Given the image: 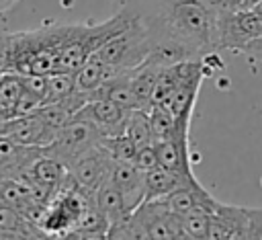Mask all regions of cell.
<instances>
[{
    "label": "cell",
    "instance_id": "obj_1",
    "mask_svg": "<svg viewBox=\"0 0 262 240\" xmlns=\"http://www.w3.org/2000/svg\"><path fill=\"white\" fill-rule=\"evenodd\" d=\"M133 12L145 21L154 43L174 41L194 57H207L219 49L217 6L213 0H158L151 10L141 8Z\"/></svg>",
    "mask_w": 262,
    "mask_h": 240
},
{
    "label": "cell",
    "instance_id": "obj_2",
    "mask_svg": "<svg viewBox=\"0 0 262 240\" xmlns=\"http://www.w3.org/2000/svg\"><path fill=\"white\" fill-rule=\"evenodd\" d=\"M66 37L68 25H45L35 31L8 33V70L18 74L57 72Z\"/></svg>",
    "mask_w": 262,
    "mask_h": 240
},
{
    "label": "cell",
    "instance_id": "obj_3",
    "mask_svg": "<svg viewBox=\"0 0 262 240\" xmlns=\"http://www.w3.org/2000/svg\"><path fill=\"white\" fill-rule=\"evenodd\" d=\"M106 238H186L182 217L170 209L166 199H145L125 219L108 228Z\"/></svg>",
    "mask_w": 262,
    "mask_h": 240
},
{
    "label": "cell",
    "instance_id": "obj_4",
    "mask_svg": "<svg viewBox=\"0 0 262 240\" xmlns=\"http://www.w3.org/2000/svg\"><path fill=\"white\" fill-rule=\"evenodd\" d=\"M129 12H131V21L108 41H104L96 51V55H100L108 66H113L119 72H129L141 66L149 57L154 47V39L145 21L137 12L133 10Z\"/></svg>",
    "mask_w": 262,
    "mask_h": 240
},
{
    "label": "cell",
    "instance_id": "obj_5",
    "mask_svg": "<svg viewBox=\"0 0 262 240\" xmlns=\"http://www.w3.org/2000/svg\"><path fill=\"white\" fill-rule=\"evenodd\" d=\"M262 37V2L248 10H221L217 8V45L244 53V49Z\"/></svg>",
    "mask_w": 262,
    "mask_h": 240
},
{
    "label": "cell",
    "instance_id": "obj_6",
    "mask_svg": "<svg viewBox=\"0 0 262 240\" xmlns=\"http://www.w3.org/2000/svg\"><path fill=\"white\" fill-rule=\"evenodd\" d=\"M102 142H104V133L94 121L74 115V119L57 133V137L49 146L43 148V152L70 166L76 158H80L84 152L92 150Z\"/></svg>",
    "mask_w": 262,
    "mask_h": 240
},
{
    "label": "cell",
    "instance_id": "obj_7",
    "mask_svg": "<svg viewBox=\"0 0 262 240\" xmlns=\"http://www.w3.org/2000/svg\"><path fill=\"white\" fill-rule=\"evenodd\" d=\"M115 158L111 154V150L104 146V144H98L94 146L92 150L84 152L80 158H76L68 170L70 174L74 176V181L86 191V193H94V189L108 178V172H111V166H113Z\"/></svg>",
    "mask_w": 262,
    "mask_h": 240
},
{
    "label": "cell",
    "instance_id": "obj_8",
    "mask_svg": "<svg viewBox=\"0 0 262 240\" xmlns=\"http://www.w3.org/2000/svg\"><path fill=\"white\" fill-rule=\"evenodd\" d=\"M57 129L47 125L37 113L35 115H25V117H12L4 123L2 133L16 144L23 146H35V148H45L57 137Z\"/></svg>",
    "mask_w": 262,
    "mask_h": 240
},
{
    "label": "cell",
    "instance_id": "obj_9",
    "mask_svg": "<svg viewBox=\"0 0 262 240\" xmlns=\"http://www.w3.org/2000/svg\"><path fill=\"white\" fill-rule=\"evenodd\" d=\"M248 219H250V207L229 205V203L217 201L215 207L211 209L209 238L211 240L248 238Z\"/></svg>",
    "mask_w": 262,
    "mask_h": 240
},
{
    "label": "cell",
    "instance_id": "obj_10",
    "mask_svg": "<svg viewBox=\"0 0 262 240\" xmlns=\"http://www.w3.org/2000/svg\"><path fill=\"white\" fill-rule=\"evenodd\" d=\"M108 181L121 193L127 211L131 213L137 205L145 201V170H141L135 162H113Z\"/></svg>",
    "mask_w": 262,
    "mask_h": 240
},
{
    "label": "cell",
    "instance_id": "obj_11",
    "mask_svg": "<svg viewBox=\"0 0 262 240\" xmlns=\"http://www.w3.org/2000/svg\"><path fill=\"white\" fill-rule=\"evenodd\" d=\"M129 113H131L129 109H123L121 105H117L108 98H92L76 113V117L94 121L102 129L104 137H115V135L125 133Z\"/></svg>",
    "mask_w": 262,
    "mask_h": 240
},
{
    "label": "cell",
    "instance_id": "obj_12",
    "mask_svg": "<svg viewBox=\"0 0 262 240\" xmlns=\"http://www.w3.org/2000/svg\"><path fill=\"white\" fill-rule=\"evenodd\" d=\"M66 174H68V166L61 160H57L53 156H47L43 152V148H41V154L31 162V166L23 174V181H27L33 187L45 189L51 195H55L59 191Z\"/></svg>",
    "mask_w": 262,
    "mask_h": 240
},
{
    "label": "cell",
    "instance_id": "obj_13",
    "mask_svg": "<svg viewBox=\"0 0 262 240\" xmlns=\"http://www.w3.org/2000/svg\"><path fill=\"white\" fill-rule=\"evenodd\" d=\"M39 154L41 148L23 146L6 135H0V178H23V174Z\"/></svg>",
    "mask_w": 262,
    "mask_h": 240
},
{
    "label": "cell",
    "instance_id": "obj_14",
    "mask_svg": "<svg viewBox=\"0 0 262 240\" xmlns=\"http://www.w3.org/2000/svg\"><path fill=\"white\" fill-rule=\"evenodd\" d=\"M196 183L194 174H180L164 166H154L145 170V199H162L180 187Z\"/></svg>",
    "mask_w": 262,
    "mask_h": 240
},
{
    "label": "cell",
    "instance_id": "obj_15",
    "mask_svg": "<svg viewBox=\"0 0 262 240\" xmlns=\"http://www.w3.org/2000/svg\"><path fill=\"white\" fill-rule=\"evenodd\" d=\"M115 74H119V70H115L113 66H108L100 55L92 53V55L74 72L76 90L82 92V94L90 101V94H92L100 84H104L108 78H113Z\"/></svg>",
    "mask_w": 262,
    "mask_h": 240
},
{
    "label": "cell",
    "instance_id": "obj_16",
    "mask_svg": "<svg viewBox=\"0 0 262 240\" xmlns=\"http://www.w3.org/2000/svg\"><path fill=\"white\" fill-rule=\"evenodd\" d=\"M166 199V203L170 205V209L178 215H184L196 207H207V209H213L217 199L196 181L192 185H186V187H180L176 189L174 193H170L168 197H162Z\"/></svg>",
    "mask_w": 262,
    "mask_h": 240
},
{
    "label": "cell",
    "instance_id": "obj_17",
    "mask_svg": "<svg viewBox=\"0 0 262 240\" xmlns=\"http://www.w3.org/2000/svg\"><path fill=\"white\" fill-rule=\"evenodd\" d=\"M0 238H47L41 228L31 224L16 207L0 199Z\"/></svg>",
    "mask_w": 262,
    "mask_h": 240
},
{
    "label": "cell",
    "instance_id": "obj_18",
    "mask_svg": "<svg viewBox=\"0 0 262 240\" xmlns=\"http://www.w3.org/2000/svg\"><path fill=\"white\" fill-rule=\"evenodd\" d=\"M108 228H111L108 217L94 203V199H90V203L86 205V209H84L82 217L78 219L76 228L66 238H90V240H94V238H106Z\"/></svg>",
    "mask_w": 262,
    "mask_h": 240
},
{
    "label": "cell",
    "instance_id": "obj_19",
    "mask_svg": "<svg viewBox=\"0 0 262 240\" xmlns=\"http://www.w3.org/2000/svg\"><path fill=\"white\" fill-rule=\"evenodd\" d=\"M92 199H94V203L102 209V213L108 217L111 226H115L117 222H121V219H125V217L129 215V211H127V207H125V201H123L121 193L117 191V187H115L108 178L102 181V183L94 189Z\"/></svg>",
    "mask_w": 262,
    "mask_h": 240
},
{
    "label": "cell",
    "instance_id": "obj_20",
    "mask_svg": "<svg viewBox=\"0 0 262 240\" xmlns=\"http://www.w3.org/2000/svg\"><path fill=\"white\" fill-rule=\"evenodd\" d=\"M25 92V82H23V74L14 72V70H6L0 74V113L6 119L14 117V109L18 98Z\"/></svg>",
    "mask_w": 262,
    "mask_h": 240
},
{
    "label": "cell",
    "instance_id": "obj_21",
    "mask_svg": "<svg viewBox=\"0 0 262 240\" xmlns=\"http://www.w3.org/2000/svg\"><path fill=\"white\" fill-rule=\"evenodd\" d=\"M205 76H196V78H188V80H182L176 90L172 92L170 101L166 103L170 107V111L176 115V117H182V115H192L194 111V103H196V96H199V88H201V82H203Z\"/></svg>",
    "mask_w": 262,
    "mask_h": 240
},
{
    "label": "cell",
    "instance_id": "obj_22",
    "mask_svg": "<svg viewBox=\"0 0 262 240\" xmlns=\"http://www.w3.org/2000/svg\"><path fill=\"white\" fill-rule=\"evenodd\" d=\"M76 92V78L74 72L57 70L47 74V96L45 103H63Z\"/></svg>",
    "mask_w": 262,
    "mask_h": 240
},
{
    "label": "cell",
    "instance_id": "obj_23",
    "mask_svg": "<svg viewBox=\"0 0 262 240\" xmlns=\"http://www.w3.org/2000/svg\"><path fill=\"white\" fill-rule=\"evenodd\" d=\"M147 117H149L154 142L166 139L176 131V115L170 111L168 105H151L147 109Z\"/></svg>",
    "mask_w": 262,
    "mask_h": 240
},
{
    "label": "cell",
    "instance_id": "obj_24",
    "mask_svg": "<svg viewBox=\"0 0 262 240\" xmlns=\"http://www.w3.org/2000/svg\"><path fill=\"white\" fill-rule=\"evenodd\" d=\"M125 135L131 137L137 148L154 144V135H151V127H149V117L145 109H133L129 113L127 125H125Z\"/></svg>",
    "mask_w": 262,
    "mask_h": 240
},
{
    "label": "cell",
    "instance_id": "obj_25",
    "mask_svg": "<svg viewBox=\"0 0 262 240\" xmlns=\"http://www.w3.org/2000/svg\"><path fill=\"white\" fill-rule=\"evenodd\" d=\"M182 217V230L186 238H209V226H211V209L196 207Z\"/></svg>",
    "mask_w": 262,
    "mask_h": 240
},
{
    "label": "cell",
    "instance_id": "obj_26",
    "mask_svg": "<svg viewBox=\"0 0 262 240\" xmlns=\"http://www.w3.org/2000/svg\"><path fill=\"white\" fill-rule=\"evenodd\" d=\"M37 115H39L47 125H51L53 129L61 131V129L74 119L76 113H74L66 103H43L41 109L37 111Z\"/></svg>",
    "mask_w": 262,
    "mask_h": 240
},
{
    "label": "cell",
    "instance_id": "obj_27",
    "mask_svg": "<svg viewBox=\"0 0 262 240\" xmlns=\"http://www.w3.org/2000/svg\"><path fill=\"white\" fill-rule=\"evenodd\" d=\"M108 150H111V154H113V158L117 160V162H135V156H137V144L131 139V137H127L125 133H121V135H115V137H104V142H102Z\"/></svg>",
    "mask_w": 262,
    "mask_h": 240
},
{
    "label": "cell",
    "instance_id": "obj_28",
    "mask_svg": "<svg viewBox=\"0 0 262 240\" xmlns=\"http://www.w3.org/2000/svg\"><path fill=\"white\" fill-rule=\"evenodd\" d=\"M41 105H43V98H39V96H35L33 92L25 90V92H23V96L18 98V103H16V109H14V117L35 115V113L41 109Z\"/></svg>",
    "mask_w": 262,
    "mask_h": 240
},
{
    "label": "cell",
    "instance_id": "obj_29",
    "mask_svg": "<svg viewBox=\"0 0 262 240\" xmlns=\"http://www.w3.org/2000/svg\"><path fill=\"white\" fill-rule=\"evenodd\" d=\"M23 82H25V90L33 92L35 96L43 98L47 96V74H23Z\"/></svg>",
    "mask_w": 262,
    "mask_h": 240
},
{
    "label": "cell",
    "instance_id": "obj_30",
    "mask_svg": "<svg viewBox=\"0 0 262 240\" xmlns=\"http://www.w3.org/2000/svg\"><path fill=\"white\" fill-rule=\"evenodd\" d=\"M135 164L141 168V170H149L154 166H158V154H156V146L154 144H147V146H141L137 150V156H135Z\"/></svg>",
    "mask_w": 262,
    "mask_h": 240
},
{
    "label": "cell",
    "instance_id": "obj_31",
    "mask_svg": "<svg viewBox=\"0 0 262 240\" xmlns=\"http://www.w3.org/2000/svg\"><path fill=\"white\" fill-rule=\"evenodd\" d=\"M248 238H262V207H250Z\"/></svg>",
    "mask_w": 262,
    "mask_h": 240
},
{
    "label": "cell",
    "instance_id": "obj_32",
    "mask_svg": "<svg viewBox=\"0 0 262 240\" xmlns=\"http://www.w3.org/2000/svg\"><path fill=\"white\" fill-rule=\"evenodd\" d=\"M260 0H213V4L221 10H248L254 8Z\"/></svg>",
    "mask_w": 262,
    "mask_h": 240
},
{
    "label": "cell",
    "instance_id": "obj_33",
    "mask_svg": "<svg viewBox=\"0 0 262 240\" xmlns=\"http://www.w3.org/2000/svg\"><path fill=\"white\" fill-rule=\"evenodd\" d=\"M8 70V33L0 35V74Z\"/></svg>",
    "mask_w": 262,
    "mask_h": 240
},
{
    "label": "cell",
    "instance_id": "obj_34",
    "mask_svg": "<svg viewBox=\"0 0 262 240\" xmlns=\"http://www.w3.org/2000/svg\"><path fill=\"white\" fill-rule=\"evenodd\" d=\"M260 62H262V55H260Z\"/></svg>",
    "mask_w": 262,
    "mask_h": 240
}]
</instances>
